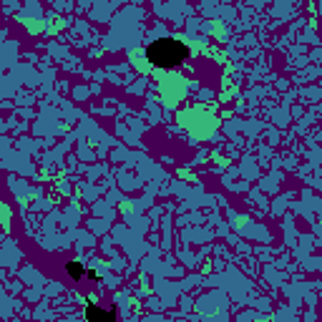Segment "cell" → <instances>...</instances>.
Masks as SVG:
<instances>
[{"instance_id": "3", "label": "cell", "mask_w": 322, "mask_h": 322, "mask_svg": "<svg viewBox=\"0 0 322 322\" xmlns=\"http://www.w3.org/2000/svg\"><path fill=\"white\" fill-rule=\"evenodd\" d=\"M66 272H68V277H70V279H81L88 270H86V267H83L81 262H68V264H66Z\"/></svg>"}, {"instance_id": "1", "label": "cell", "mask_w": 322, "mask_h": 322, "mask_svg": "<svg viewBox=\"0 0 322 322\" xmlns=\"http://www.w3.org/2000/svg\"><path fill=\"white\" fill-rule=\"evenodd\" d=\"M146 58L159 68H176L189 58V48L176 38H159L146 48Z\"/></svg>"}, {"instance_id": "4", "label": "cell", "mask_w": 322, "mask_h": 322, "mask_svg": "<svg viewBox=\"0 0 322 322\" xmlns=\"http://www.w3.org/2000/svg\"><path fill=\"white\" fill-rule=\"evenodd\" d=\"M86 275H88V279H93V282H96V279H98V272H93V270H88V272H86Z\"/></svg>"}, {"instance_id": "2", "label": "cell", "mask_w": 322, "mask_h": 322, "mask_svg": "<svg viewBox=\"0 0 322 322\" xmlns=\"http://www.w3.org/2000/svg\"><path fill=\"white\" fill-rule=\"evenodd\" d=\"M86 320H88V322H116V312H114V310H101L93 299H88V305H86Z\"/></svg>"}]
</instances>
